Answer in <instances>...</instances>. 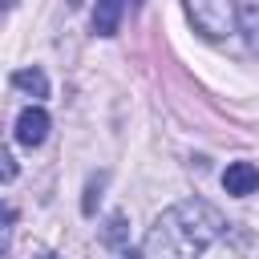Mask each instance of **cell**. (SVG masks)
I'll list each match as a JSON object with an SVG mask.
<instances>
[{
    "mask_svg": "<svg viewBox=\"0 0 259 259\" xmlns=\"http://www.w3.org/2000/svg\"><path fill=\"white\" fill-rule=\"evenodd\" d=\"M223 227L227 223L210 202L186 198L154 219V227L146 231V243H142V259H198L223 235Z\"/></svg>",
    "mask_w": 259,
    "mask_h": 259,
    "instance_id": "cell-1",
    "label": "cell"
},
{
    "mask_svg": "<svg viewBox=\"0 0 259 259\" xmlns=\"http://www.w3.org/2000/svg\"><path fill=\"white\" fill-rule=\"evenodd\" d=\"M182 4L194 32H202L206 40H223L235 32V0H182Z\"/></svg>",
    "mask_w": 259,
    "mask_h": 259,
    "instance_id": "cell-2",
    "label": "cell"
},
{
    "mask_svg": "<svg viewBox=\"0 0 259 259\" xmlns=\"http://www.w3.org/2000/svg\"><path fill=\"white\" fill-rule=\"evenodd\" d=\"M45 138H49V113L40 105L20 109V117H16V142L20 146H40Z\"/></svg>",
    "mask_w": 259,
    "mask_h": 259,
    "instance_id": "cell-3",
    "label": "cell"
},
{
    "mask_svg": "<svg viewBox=\"0 0 259 259\" xmlns=\"http://www.w3.org/2000/svg\"><path fill=\"white\" fill-rule=\"evenodd\" d=\"M223 190L235 194V198L255 194V190H259V170H255L251 162H231V166L223 170Z\"/></svg>",
    "mask_w": 259,
    "mask_h": 259,
    "instance_id": "cell-4",
    "label": "cell"
},
{
    "mask_svg": "<svg viewBox=\"0 0 259 259\" xmlns=\"http://www.w3.org/2000/svg\"><path fill=\"white\" fill-rule=\"evenodd\" d=\"M121 12H125V0H97L93 4V32L97 36H117Z\"/></svg>",
    "mask_w": 259,
    "mask_h": 259,
    "instance_id": "cell-5",
    "label": "cell"
},
{
    "mask_svg": "<svg viewBox=\"0 0 259 259\" xmlns=\"http://www.w3.org/2000/svg\"><path fill=\"white\" fill-rule=\"evenodd\" d=\"M12 85H16V89H28L32 97H49V77H45L36 65H32V69H16V73H12Z\"/></svg>",
    "mask_w": 259,
    "mask_h": 259,
    "instance_id": "cell-6",
    "label": "cell"
},
{
    "mask_svg": "<svg viewBox=\"0 0 259 259\" xmlns=\"http://www.w3.org/2000/svg\"><path fill=\"white\" fill-rule=\"evenodd\" d=\"M239 28H243L251 53L259 57V4H243V8H239Z\"/></svg>",
    "mask_w": 259,
    "mask_h": 259,
    "instance_id": "cell-7",
    "label": "cell"
},
{
    "mask_svg": "<svg viewBox=\"0 0 259 259\" xmlns=\"http://www.w3.org/2000/svg\"><path fill=\"white\" fill-rule=\"evenodd\" d=\"M101 186H105V174L89 178V190H85V202H81V210H85V214H93V210H97V198H101L97 190H101Z\"/></svg>",
    "mask_w": 259,
    "mask_h": 259,
    "instance_id": "cell-8",
    "label": "cell"
},
{
    "mask_svg": "<svg viewBox=\"0 0 259 259\" xmlns=\"http://www.w3.org/2000/svg\"><path fill=\"white\" fill-rule=\"evenodd\" d=\"M101 239H105V243H109V247H121V239H125V219H121V214H113V219H109V227H105V235H101Z\"/></svg>",
    "mask_w": 259,
    "mask_h": 259,
    "instance_id": "cell-9",
    "label": "cell"
},
{
    "mask_svg": "<svg viewBox=\"0 0 259 259\" xmlns=\"http://www.w3.org/2000/svg\"><path fill=\"white\" fill-rule=\"evenodd\" d=\"M12 178H16V158L4 150V182H12Z\"/></svg>",
    "mask_w": 259,
    "mask_h": 259,
    "instance_id": "cell-10",
    "label": "cell"
},
{
    "mask_svg": "<svg viewBox=\"0 0 259 259\" xmlns=\"http://www.w3.org/2000/svg\"><path fill=\"white\" fill-rule=\"evenodd\" d=\"M121 259H134V255H121Z\"/></svg>",
    "mask_w": 259,
    "mask_h": 259,
    "instance_id": "cell-11",
    "label": "cell"
}]
</instances>
